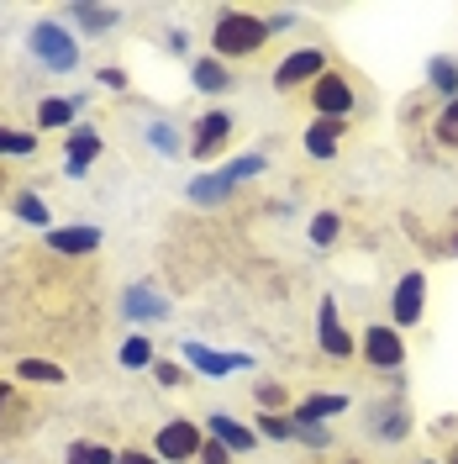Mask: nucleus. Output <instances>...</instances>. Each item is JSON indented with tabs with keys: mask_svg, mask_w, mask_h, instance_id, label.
I'll list each match as a JSON object with an SVG mask.
<instances>
[{
	"mask_svg": "<svg viewBox=\"0 0 458 464\" xmlns=\"http://www.w3.org/2000/svg\"><path fill=\"white\" fill-rule=\"evenodd\" d=\"M269 43V22H258L248 11H222L216 27H211V48L222 58H248Z\"/></svg>",
	"mask_w": 458,
	"mask_h": 464,
	"instance_id": "nucleus-1",
	"label": "nucleus"
},
{
	"mask_svg": "<svg viewBox=\"0 0 458 464\" xmlns=\"http://www.w3.org/2000/svg\"><path fill=\"white\" fill-rule=\"evenodd\" d=\"M201 428L190 422V417H174V422H164L158 428V438H153V449H158V459L164 464H185V459H196L201 454Z\"/></svg>",
	"mask_w": 458,
	"mask_h": 464,
	"instance_id": "nucleus-2",
	"label": "nucleus"
},
{
	"mask_svg": "<svg viewBox=\"0 0 458 464\" xmlns=\"http://www.w3.org/2000/svg\"><path fill=\"white\" fill-rule=\"evenodd\" d=\"M32 53L43 58L48 69H74V63H80V43H74L63 27L43 22V27H32Z\"/></svg>",
	"mask_w": 458,
	"mask_h": 464,
	"instance_id": "nucleus-3",
	"label": "nucleus"
},
{
	"mask_svg": "<svg viewBox=\"0 0 458 464\" xmlns=\"http://www.w3.org/2000/svg\"><path fill=\"white\" fill-rule=\"evenodd\" d=\"M311 106L321 111V121H338V116L353 111V85H348L338 69H327V74L311 85Z\"/></svg>",
	"mask_w": 458,
	"mask_h": 464,
	"instance_id": "nucleus-4",
	"label": "nucleus"
},
{
	"mask_svg": "<svg viewBox=\"0 0 458 464\" xmlns=\"http://www.w3.org/2000/svg\"><path fill=\"white\" fill-rule=\"evenodd\" d=\"M364 359L379 364V370H401L406 364L401 333H396V327H369V333H364Z\"/></svg>",
	"mask_w": 458,
	"mask_h": 464,
	"instance_id": "nucleus-5",
	"label": "nucleus"
},
{
	"mask_svg": "<svg viewBox=\"0 0 458 464\" xmlns=\"http://www.w3.org/2000/svg\"><path fill=\"white\" fill-rule=\"evenodd\" d=\"M327 74V58L316 53V48H301V53H290L280 69H274V85L280 90H295V85H306V80H321Z\"/></svg>",
	"mask_w": 458,
	"mask_h": 464,
	"instance_id": "nucleus-6",
	"label": "nucleus"
},
{
	"mask_svg": "<svg viewBox=\"0 0 458 464\" xmlns=\"http://www.w3.org/2000/svg\"><path fill=\"white\" fill-rule=\"evenodd\" d=\"M427 312V280L422 275H406L396 285V327H416Z\"/></svg>",
	"mask_w": 458,
	"mask_h": 464,
	"instance_id": "nucleus-7",
	"label": "nucleus"
},
{
	"mask_svg": "<svg viewBox=\"0 0 458 464\" xmlns=\"http://www.w3.org/2000/svg\"><path fill=\"white\" fill-rule=\"evenodd\" d=\"M185 359H190L205 380H227L232 370H243V353H211L205 343H190L185 348Z\"/></svg>",
	"mask_w": 458,
	"mask_h": 464,
	"instance_id": "nucleus-8",
	"label": "nucleus"
},
{
	"mask_svg": "<svg viewBox=\"0 0 458 464\" xmlns=\"http://www.w3.org/2000/svg\"><path fill=\"white\" fill-rule=\"evenodd\" d=\"M205 428H211L216 443H227L232 454H248V449H253V428H243V422L227 417V411H211V417H205Z\"/></svg>",
	"mask_w": 458,
	"mask_h": 464,
	"instance_id": "nucleus-9",
	"label": "nucleus"
},
{
	"mask_svg": "<svg viewBox=\"0 0 458 464\" xmlns=\"http://www.w3.org/2000/svg\"><path fill=\"white\" fill-rule=\"evenodd\" d=\"M321 353H332V359H348V353H353V338L343 333V317H338L332 295L321 301Z\"/></svg>",
	"mask_w": 458,
	"mask_h": 464,
	"instance_id": "nucleus-10",
	"label": "nucleus"
},
{
	"mask_svg": "<svg viewBox=\"0 0 458 464\" xmlns=\"http://www.w3.org/2000/svg\"><path fill=\"white\" fill-rule=\"evenodd\" d=\"M227 132H232V116L227 111H205L201 121H196V159H205V153H216V148L227 143Z\"/></svg>",
	"mask_w": 458,
	"mask_h": 464,
	"instance_id": "nucleus-11",
	"label": "nucleus"
},
{
	"mask_svg": "<svg viewBox=\"0 0 458 464\" xmlns=\"http://www.w3.org/2000/svg\"><path fill=\"white\" fill-rule=\"evenodd\" d=\"M338 143H343V127H338V121H311V127H306V153L321 159V164L338 153Z\"/></svg>",
	"mask_w": 458,
	"mask_h": 464,
	"instance_id": "nucleus-12",
	"label": "nucleus"
},
{
	"mask_svg": "<svg viewBox=\"0 0 458 464\" xmlns=\"http://www.w3.org/2000/svg\"><path fill=\"white\" fill-rule=\"evenodd\" d=\"M121 312H127V317H169V301H164V295H153L148 285H138V290H127V295H121Z\"/></svg>",
	"mask_w": 458,
	"mask_h": 464,
	"instance_id": "nucleus-13",
	"label": "nucleus"
},
{
	"mask_svg": "<svg viewBox=\"0 0 458 464\" xmlns=\"http://www.w3.org/2000/svg\"><path fill=\"white\" fill-rule=\"evenodd\" d=\"M100 243V232L95 227H69V232H48V248H58V254H90Z\"/></svg>",
	"mask_w": 458,
	"mask_h": 464,
	"instance_id": "nucleus-14",
	"label": "nucleus"
},
{
	"mask_svg": "<svg viewBox=\"0 0 458 464\" xmlns=\"http://www.w3.org/2000/svg\"><path fill=\"white\" fill-rule=\"evenodd\" d=\"M343 406H348V396H311V401L301 406V411H295L290 422H306V428H316V422H327V417H338Z\"/></svg>",
	"mask_w": 458,
	"mask_h": 464,
	"instance_id": "nucleus-15",
	"label": "nucleus"
},
{
	"mask_svg": "<svg viewBox=\"0 0 458 464\" xmlns=\"http://www.w3.org/2000/svg\"><path fill=\"white\" fill-rule=\"evenodd\" d=\"M95 153H100V138H95L90 127H80V132L69 138V174H85Z\"/></svg>",
	"mask_w": 458,
	"mask_h": 464,
	"instance_id": "nucleus-16",
	"label": "nucleus"
},
{
	"mask_svg": "<svg viewBox=\"0 0 458 464\" xmlns=\"http://www.w3.org/2000/svg\"><path fill=\"white\" fill-rule=\"evenodd\" d=\"M190 80L201 90H211V95H222V90H232V74L216 63V58H196V69H190Z\"/></svg>",
	"mask_w": 458,
	"mask_h": 464,
	"instance_id": "nucleus-17",
	"label": "nucleus"
},
{
	"mask_svg": "<svg viewBox=\"0 0 458 464\" xmlns=\"http://www.w3.org/2000/svg\"><path fill=\"white\" fill-rule=\"evenodd\" d=\"M16 375L27 380V385H63V380H69L53 359H22V364H16Z\"/></svg>",
	"mask_w": 458,
	"mask_h": 464,
	"instance_id": "nucleus-18",
	"label": "nucleus"
},
{
	"mask_svg": "<svg viewBox=\"0 0 458 464\" xmlns=\"http://www.w3.org/2000/svg\"><path fill=\"white\" fill-rule=\"evenodd\" d=\"M74 111H80L74 101H43V106H37V127H69Z\"/></svg>",
	"mask_w": 458,
	"mask_h": 464,
	"instance_id": "nucleus-19",
	"label": "nucleus"
},
{
	"mask_svg": "<svg viewBox=\"0 0 458 464\" xmlns=\"http://www.w3.org/2000/svg\"><path fill=\"white\" fill-rule=\"evenodd\" d=\"M432 85L443 90L448 101H458V63L453 58H432Z\"/></svg>",
	"mask_w": 458,
	"mask_h": 464,
	"instance_id": "nucleus-20",
	"label": "nucleus"
},
{
	"mask_svg": "<svg viewBox=\"0 0 458 464\" xmlns=\"http://www.w3.org/2000/svg\"><path fill=\"white\" fill-rule=\"evenodd\" d=\"M74 22L90 32H106V27H116V11H106V5H74Z\"/></svg>",
	"mask_w": 458,
	"mask_h": 464,
	"instance_id": "nucleus-21",
	"label": "nucleus"
},
{
	"mask_svg": "<svg viewBox=\"0 0 458 464\" xmlns=\"http://www.w3.org/2000/svg\"><path fill=\"white\" fill-rule=\"evenodd\" d=\"M121 364H127V370H148V364H153V343H148V338H127V343H121Z\"/></svg>",
	"mask_w": 458,
	"mask_h": 464,
	"instance_id": "nucleus-22",
	"label": "nucleus"
},
{
	"mask_svg": "<svg viewBox=\"0 0 458 464\" xmlns=\"http://www.w3.org/2000/svg\"><path fill=\"white\" fill-rule=\"evenodd\" d=\"M227 190H232L227 174H205V179H196V185H190V196H196V201H222Z\"/></svg>",
	"mask_w": 458,
	"mask_h": 464,
	"instance_id": "nucleus-23",
	"label": "nucleus"
},
{
	"mask_svg": "<svg viewBox=\"0 0 458 464\" xmlns=\"http://www.w3.org/2000/svg\"><path fill=\"white\" fill-rule=\"evenodd\" d=\"M338 232H343V222H338L332 211H321V217L311 222V243L316 248H327V243H338Z\"/></svg>",
	"mask_w": 458,
	"mask_h": 464,
	"instance_id": "nucleus-24",
	"label": "nucleus"
},
{
	"mask_svg": "<svg viewBox=\"0 0 458 464\" xmlns=\"http://www.w3.org/2000/svg\"><path fill=\"white\" fill-rule=\"evenodd\" d=\"M437 143L458 148V101H448V106H443V116H437Z\"/></svg>",
	"mask_w": 458,
	"mask_h": 464,
	"instance_id": "nucleus-25",
	"label": "nucleus"
},
{
	"mask_svg": "<svg viewBox=\"0 0 458 464\" xmlns=\"http://www.w3.org/2000/svg\"><path fill=\"white\" fill-rule=\"evenodd\" d=\"M0 153H37V138H32V132H11V127H0Z\"/></svg>",
	"mask_w": 458,
	"mask_h": 464,
	"instance_id": "nucleus-26",
	"label": "nucleus"
},
{
	"mask_svg": "<svg viewBox=\"0 0 458 464\" xmlns=\"http://www.w3.org/2000/svg\"><path fill=\"white\" fill-rule=\"evenodd\" d=\"M253 174H263V153H243V159H232L227 179L237 185V179H253Z\"/></svg>",
	"mask_w": 458,
	"mask_h": 464,
	"instance_id": "nucleus-27",
	"label": "nucleus"
},
{
	"mask_svg": "<svg viewBox=\"0 0 458 464\" xmlns=\"http://www.w3.org/2000/svg\"><path fill=\"white\" fill-rule=\"evenodd\" d=\"M16 217L43 227V222H48V206H43V196H16Z\"/></svg>",
	"mask_w": 458,
	"mask_h": 464,
	"instance_id": "nucleus-28",
	"label": "nucleus"
},
{
	"mask_svg": "<svg viewBox=\"0 0 458 464\" xmlns=\"http://www.w3.org/2000/svg\"><path fill=\"white\" fill-rule=\"evenodd\" d=\"M196 464H232V449L227 443H216V438H205L201 454H196Z\"/></svg>",
	"mask_w": 458,
	"mask_h": 464,
	"instance_id": "nucleus-29",
	"label": "nucleus"
},
{
	"mask_svg": "<svg viewBox=\"0 0 458 464\" xmlns=\"http://www.w3.org/2000/svg\"><path fill=\"white\" fill-rule=\"evenodd\" d=\"M148 138H153V148H164V153H179V132L174 127H153Z\"/></svg>",
	"mask_w": 458,
	"mask_h": 464,
	"instance_id": "nucleus-30",
	"label": "nucleus"
},
{
	"mask_svg": "<svg viewBox=\"0 0 458 464\" xmlns=\"http://www.w3.org/2000/svg\"><path fill=\"white\" fill-rule=\"evenodd\" d=\"M263 433H269V438H290V433H295V422L274 417V411H263Z\"/></svg>",
	"mask_w": 458,
	"mask_h": 464,
	"instance_id": "nucleus-31",
	"label": "nucleus"
},
{
	"mask_svg": "<svg viewBox=\"0 0 458 464\" xmlns=\"http://www.w3.org/2000/svg\"><path fill=\"white\" fill-rule=\"evenodd\" d=\"M153 375H158V385H179V380H185V370L164 359V364H153Z\"/></svg>",
	"mask_w": 458,
	"mask_h": 464,
	"instance_id": "nucleus-32",
	"label": "nucleus"
},
{
	"mask_svg": "<svg viewBox=\"0 0 458 464\" xmlns=\"http://www.w3.org/2000/svg\"><path fill=\"white\" fill-rule=\"evenodd\" d=\"M100 85H111V90H121V85H127V74H121V69H100Z\"/></svg>",
	"mask_w": 458,
	"mask_h": 464,
	"instance_id": "nucleus-33",
	"label": "nucleus"
},
{
	"mask_svg": "<svg viewBox=\"0 0 458 464\" xmlns=\"http://www.w3.org/2000/svg\"><path fill=\"white\" fill-rule=\"evenodd\" d=\"M116 464H158V459H153V454H138V449H132V454H121Z\"/></svg>",
	"mask_w": 458,
	"mask_h": 464,
	"instance_id": "nucleus-34",
	"label": "nucleus"
},
{
	"mask_svg": "<svg viewBox=\"0 0 458 464\" xmlns=\"http://www.w3.org/2000/svg\"><path fill=\"white\" fill-rule=\"evenodd\" d=\"M448 464H458V454H453V459H448Z\"/></svg>",
	"mask_w": 458,
	"mask_h": 464,
	"instance_id": "nucleus-35",
	"label": "nucleus"
},
{
	"mask_svg": "<svg viewBox=\"0 0 458 464\" xmlns=\"http://www.w3.org/2000/svg\"><path fill=\"white\" fill-rule=\"evenodd\" d=\"M422 464H432V459H422Z\"/></svg>",
	"mask_w": 458,
	"mask_h": 464,
	"instance_id": "nucleus-36",
	"label": "nucleus"
}]
</instances>
